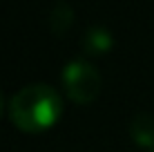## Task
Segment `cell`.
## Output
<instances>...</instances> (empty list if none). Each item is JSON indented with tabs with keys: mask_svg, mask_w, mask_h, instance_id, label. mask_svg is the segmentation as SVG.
Wrapping results in <instances>:
<instances>
[{
	"mask_svg": "<svg viewBox=\"0 0 154 152\" xmlns=\"http://www.w3.org/2000/svg\"><path fill=\"white\" fill-rule=\"evenodd\" d=\"M7 110L18 130L38 134L54 128L63 116V96L49 83H29L11 96Z\"/></svg>",
	"mask_w": 154,
	"mask_h": 152,
	"instance_id": "1",
	"label": "cell"
},
{
	"mask_svg": "<svg viewBox=\"0 0 154 152\" xmlns=\"http://www.w3.org/2000/svg\"><path fill=\"white\" fill-rule=\"evenodd\" d=\"M60 81L65 87V94L78 105H89L103 87L100 72L85 58H74L67 63L60 72Z\"/></svg>",
	"mask_w": 154,
	"mask_h": 152,
	"instance_id": "2",
	"label": "cell"
},
{
	"mask_svg": "<svg viewBox=\"0 0 154 152\" xmlns=\"http://www.w3.org/2000/svg\"><path fill=\"white\" fill-rule=\"evenodd\" d=\"M112 45H114V38L109 34V29L100 27V25H94V27L85 29V34L81 38V47L85 49V54H89V56L105 54V51H109Z\"/></svg>",
	"mask_w": 154,
	"mask_h": 152,
	"instance_id": "3",
	"label": "cell"
},
{
	"mask_svg": "<svg viewBox=\"0 0 154 152\" xmlns=\"http://www.w3.org/2000/svg\"><path fill=\"white\" fill-rule=\"evenodd\" d=\"M130 137L134 139L141 148H152L154 145V116L147 112H139L130 121Z\"/></svg>",
	"mask_w": 154,
	"mask_h": 152,
	"instance_id": "4",
	"label": "cell"
},
{
	"mask_svg": "<svg viewBox=\"0 0 154 152\" xmlns=\"http://www.w3.org/2000/svg\"><path fill=\"white\" fill-rule=\"evenodd\" d=\"M2 110H5V94L0 90V114H2Z\"/></svg>",
	"mask_w": 154,
	"mask_h": 152,
	"instance_id": "5",
	"label": "cell"
},
{
	"mask_svg": "<svg viewBox=\"0 0 154 152\" xmlns=\"http://www.w3.org/2000/svg\"><path fill=\"white\" fill-rule=\"evenodd\" d=\"M150 152H154V150H150Z\"/></svg>",
	"mask_w": 154,
	"mask_h": 152,
	"instance_id": "6",
	"label": "cell"
}]
</instances>
